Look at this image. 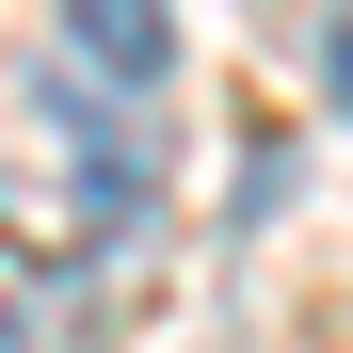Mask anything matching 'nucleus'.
Masks as SVG:
<instances>
[{
  "label": "nucleus",
  "instance_id": "1",
  "mask_svg": "<svg viewBox=\"0 0 353 353\" xmlns=\"http://www.w3.org/2000/svg\"><path fill=\"white\" fill-rule=\"evenodd\" d=\"M65 65H97L112 97L176 81V0H65Z\"/></svg>",
  "mask_w": 353,
  "mask_h": 353
}]
</instances>
